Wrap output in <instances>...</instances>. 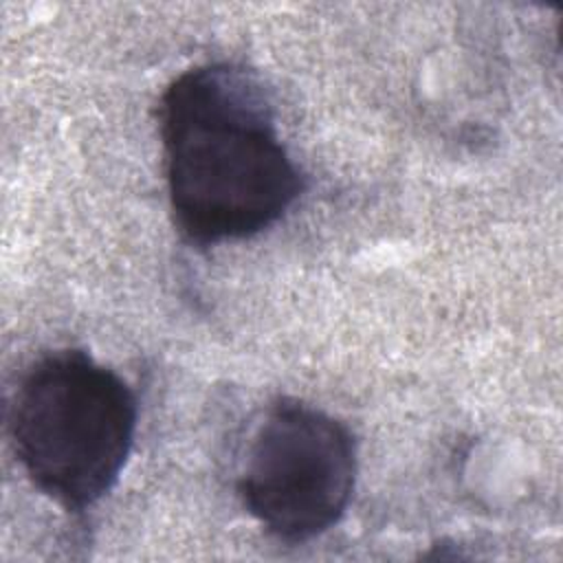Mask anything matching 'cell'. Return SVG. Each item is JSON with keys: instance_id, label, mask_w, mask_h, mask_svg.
<instances>
[{"instance_id": "cell-1", "label": "cell", "mask_w": 563, "mask_h": 563, "mask_svg": "<svg viewBox=\"0 0 563 563\" xmlns=\"http://www.w3.org/2000/svg\"><path fill=\"white\" fill-rule=\"evenodd\" d=\"M158 125L172 218L189 244L253 238L303 194L268 95L242 66L180 73L161 95Z\"/></svg>"}, {"instance_id": "cell-2", "label": "cell", "mask_w": 563, "mask_h": 563, "mask_svg": "<svg viewBox=\"0 0 563 563\" xmlns=\"http://www.w3.org/2000/svg\"><path fill=\"white\" fill-rule=\"evenodd\" d=\"M136 418V396L114 369L64 347L22 374L7 424L26 477L62 508L81 512L117 484Z\"/></svg>"}, {"instance_id": "cell-3", "label": "cell", "mask_w": 563, "mask_h": 563, "mask_svg": "<svg viewBox=\"0 0 563 563\" xmlns=\"http://www.w3.org/2000/svg\"><path fill=\"white\" fill-rule=\"evenodd\" d=\"M354 482L352 431L319 407L282 398L253 433L238 493L266 532L299 543L343 517Z\"/></svg>"}]
</instances>
